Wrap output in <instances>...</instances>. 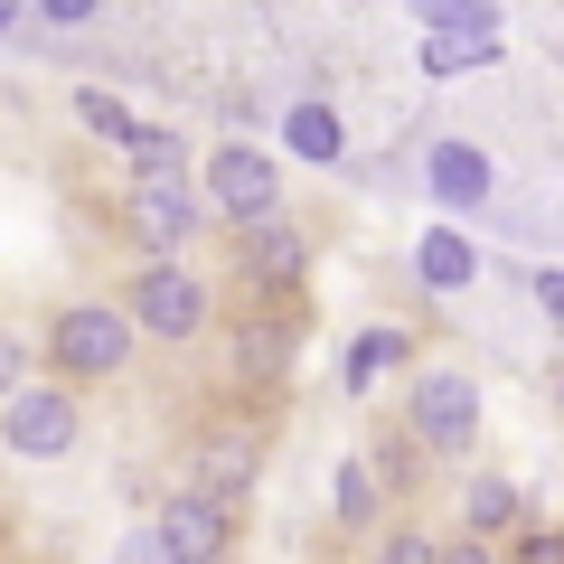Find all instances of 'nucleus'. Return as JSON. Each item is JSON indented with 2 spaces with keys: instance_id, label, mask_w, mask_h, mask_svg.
Returning a JSON list of instances; mask_svg holds the SVG:
<instances>
[{
  "instance_id": "39448f33",
  "label": "nucleus",
  "mask_w": 564,
  "mask_h": 564,
  "mask_svg": "<svg viewBox=\"0 0 564 564\" xmlns=\"http://www.w3.org/2000/svg\"><path fill=\"white\" fill-rule=\"evenodd\" d=\"M122 321L141 329V339H198L207 329V282L188 273V263H141L132 273V292H122Z\"/></svg>"
},
{
  "instance_id": "b1692460",
  "label": "nucleus",
  "mask_w": 564,
  "mask_h": 564,
  "mask_svg": "<svg viewBox=\"0 0 564 564\" xmlns=\"http://www.w3.org/2000/svg\"><path fill=\"white\" fill-rule=\"evenodd\" d=\"M20 386H29V348H20V339H10V329H0V404L20 395Z\"/></svg>"
},
{
  "instance_id": "aec40b11",
  "label": "nucleus",
  "mask_w": 564,
  "mask_h": 564,
  "mask_svg": "<svg viewBox=\"0 0 564 564\" xmlns=\"http://www.w3.org/2000/svg\"><path fill=\"white\" fill-rule=\"evenodd\" d=\"M76 122H85V132H95V141H113V151H122V141H132V113H122V104L104 95V85H85V95H76Z\"/></svg>"
},
{
  "instance_id": "4be33fe9",
  "label": "nucleus",
  "mask_w": 564,
  "mask_h": 564,
  "mask_svg": "<svg viewBox=\"0 0 564 564\" xmlns=\"http://www.w3.org/2000/svg\"><path fill=\"white\" fill-rule=\"evenodd\" d=\"M113 564H170V545L151 536V518H141V527H122V536H113Z\"/></svg>"
},
{
  "instance_id": "ddd939ff",
  "label": "nucleus",
  "mask_w": 564,
  "mask_h": 564,
  "mask_svg": "<svg viewBox=\"0 0 564 564\" xmlns=\"http://www.w3.org/2000/svg\"><path fill=\"white\" fill-rule=\"evenodd\" d=\"M377 508H386L377 462H339V480H329V518H339L348 536H367V527H377Z\"/></svg>"
},
{
  "instance_id": "bb28decb",
  "label": "nucleus",
  "mask_w": 564,
  "mask_h": 564,
  "mask_svg": "<svg viewBox=\"0 0 564 564\" xmlns=\"http://www.w3.org/2000/svg\"><path fill=\"white\" fill-rule=\"evenodd\" d=\"M518 564H564V536H527V545H518Z\"/></svg>"
},
{
  "instance_id": "1a4fd4ad",
  "label": "nucleus",
  "mask_w": 564,
  "mask_h": 564,
  "mask_svg": "<svg viewBox=\"0 0 564 564\" xmlns=\"http://www.w3.org/2000/svg\"><path fill=\"white\" fill-rule=\"evenodd\" d=\"M254 462H263L254 433H245V423H217V433L188 452V489H207V499L245 508V499H254Z\"/></svg>"
},
{
  "instance_id": "a211bd4d",
  "label": "nucleus",
  "mask_w": 564,
  "mask_h": 564,
  "mask_svg": "<svg viewBox=\"0 0 564 564\" xmlns=\"http://www.w3.org/2000/svg\"><path fill=\"white\" fill-rule=\"evenodd\" d=\"M282 358H292V329H282V321L236 329V377H282Z\"/></svg>"
},
{
  "instance_id": "7ed1b4c3",
  "label": "nucleus",
  "mask_w": 564,
  "mask_h": 564,
  "mask_svg": "<svg viewBox=\"0 0 564 564\" xmlns=\"http://www.w3.org/2000/svg\"><path fill=\"white\" fill-rule=\"evenodd\" d=\"M404 433H414V452L462 462V452L480 443V386H470L462 367H423L414 395H404Z\"/></svg>"
},
{
  "instance_id": "6e6552de",
  "label": "nucleus",
  "mask_w": 564,
  "mask_h": 564,
  "mask_svg": "<svg viewBox=\"0 0 564 564\" xmlns=\"http://www.w3.org/2000/svg\"><path fill=\"white\" fill-rule=\"evenodd\" d=\"M302 273H311V236L302 226H282V217L236 226V282L245 292H292Z\"/></svg>"
},
{
  "instance_id": "9d476101",
  "label": "nucleus",
  "mask_w": 564,
  "mask_h": 564,
  "mask_svg": "<svg viewBox=\"0 0 564 564\" xmlns=\"http://www.w3.org/2000/svg\"><path fill=\"white\" fill-rule=\"evenodd\" d=\"M423 188H433L443 207H480V198H489V151H480V141H433Z\"/></svg>"
},
{
  "instance_id": "393cba45",
  "label": "nucleus",
  "mask_w": 564,
  "mask_h": 564,
  "mask_svg": "<svg viewBox=\"0 0 564 564\" xmlns=\"http://www.w3.org/2000/svg\"><path fill=\"white\" fill-rule=\"evenodd\" d=\"M433 564H508V555H499V545H489V536H452V545H443V555H433Z\"/></svg>"
},
{
  "instance_id": "f8f14e48",
  "label": "nucleus",
  "mask_w": 564,
  "mask_h": 564,
  "mask_svg": "<svg viewBox=\"0 0 564 564\" xmlns=\"http://www.w3.org/2000/svg\"><path fill=\"white\" fill-rule=\"evenodd\" d=\"M386 367H404V329H395V321H377V329H358V339H348L339 386H348V395H377Z\"/></svg>"
},
{
  "instance_id": "0eeeda50",
  "label": "nucleus",
  "mask_w": 564,
  "mask_h": 564,
  "mask_svg": "<svg viewBox=\"0 0 564 564\" xmlns=\"http://www.w3.org/2000/svg\"><path fill=\"white\" fill-rule=\"evenodd\" d=\"M207 207H217V217H236V226L282 217V180H273V161H263L254 141H226L217 161H207Z\"/></svg>"
},
{
  "instance_id": "c85d7f7f",
  "label": "nucleus",
  "mask_w": 564,
  "mask_h": 564,
  "mask_svg": "<svg viewBox=\"0 0 564 564\" xmlns=\"http://www.w3.org/2000/svg\"><path fill=\"white\" fill-rule=\"evenodd\" d=\"M555 395H564V386H555Z\"/></svg>"
},
{
  "instance_id": "dca6fc26",
  "label": "nucleus",
  "mask_w": 564,
  "mask_h": 564,
  "mask_svg": "<svg viewBox=\"0 0 564 564\" xmlns=\"http://www.w3.org/2000/svg\"><path fill=\"white\" fill-rule=\"evenodd\" d=\"M282 141H292V161H321V170L348 151V132H339L329 104H292V113H282Z\"/></svg>"
},
{
  "instance_id": "f03ea898",
  "label": "nucleus",
  "mask_w": 564,
  "mask_h": 564,
  "mask_svg": "<svg viewBox=\"0 0 564 564\" xmlns=\"http://www.w3.org/2000/svg\"><path fill=\"white\" fill-rule=\"evenodd\" d=\"M0 443L20 452V462H66V452L85 443V404L66 377H29L20 395L0 404Z\"/></svg>"
},
{
  "instance_id": "9b49d317",
  "label": "nucleus",
  "mask_w": 564,
  "mask_h": 564,
  "mask_svg": "<svg viewBox=\"0 0 564 564\" xmlns=\"http://www.w3.org/2000/svg\"><path fill=\"white\" fill-rule=\"evenodd\" d=\"M414 273H423V292H470V282H480V245H470L462 226H433V236L414 245Z\"/></svg>"
},
{
  "instance_id": "a878e982",
  "label": "nucleus",
  "mask_w": 564,
  "mask_h": 564,
  "mask_svg": "<svg viewBox=\"0 0 564 564\" xmlns=\"http://www.w3.org/2000/svg\"><path fill=\"white\" fill-rule=\"evenodd\" d=\"M536 311H545V321L564 329V273H536Z\"/></svg>"
},
{
  "instance_id": "412c9836",
  "label": "nucleus",
  "mask_w": 564,
  "mask_h": 564,
  "mask_svg": "<svg viewBox=\"0 0 564 564\" xmlns=\"http://www.w3.org/2000/svg\"><path fill=\"white\" fill-rule=\"evenodd\" d=\"M433 555H443V545L423 536V527H386L377 536V564H433Z\"/></svg>"
},
{
  "instance_id": "4468645a",
  "label": "nucleus",
  "mask_w": 564,
  "mask_h": 564,
  "mask_svg": "<svg viewBox=\"0 0 564 564\" xmlns=\"http://www.w3.org/2000/svg\"><path fill=\"white\" fill-rule=\"evenodd\" d=\"M423 39H499V0H414Z\"/></svg>"
},
{
  "instance_id": "6ab92c4d",
  "label": "nucleus",
  "mask_w": 564,
  "mask_h": 564,
  "mask_svg": "<svg viewBox=\"0 0 564 564\" xmlns=\"http://www.w3.org/2000/svg\"><path fill=\"white\" fill-rule=\"evenodd\" d=\"M499 57V39H423V76H470Z\"/></svg>"
},
{
  "instance_id": "5701e85b",
  "label": "nucleus",
  "mask_w": 564,
  "mask_h": 564,
  "mask_svg": "<svg viewBox=\"0 0 564 564\" xmlns=\"http://www.w3.org/2000/svg\"><path fill=\"white\" fill-rule=\"evenodd\" d=\"M104 0H29V20H47V29H85Z\"/></svg>"
},
{
  "instance_id": "20e7f679",
  "label": "nucleus",
  "mask_w": 564,
  "mask_h": 564,
  "mask_svg": "<svg viewBox=\"0 0 564 564\" xmlns=\"http://www.w3.org/2000/svg\"><path fill=\"white\" fill-rule=\"evenodd\" d=\"M236 527H245V508H226V499H207V489H161V508H151V536L170 545V564H236Z\"/></svg>"
},
{
  "instance_id": "f257e3e1",
  "label": "nucleus",
  "mask_w": 564,
  "mask_h": 564,
  "mask_svg": "<svg viewBox=\"0 0 564 564\" xmlns=\"http://www.w3.org/2000/svg\"><path fill=\"white\" fill-rule=\"evenodd\" d=\"M132 339H141V329L122 321V302H66L57 321H47V358H57L66 386H104V377H122Z\"/></svg>"
},
{
  "instance_id": "f3484780",
  "label": "nucleus",
  "mask_w": 564,
  "mask_h": 564,
  "mask_svg": "<svg viewBox=\"0 0 564 564\" xmlns=\"http://www.w3.org/2000/svg\"><path fill=\"white\" fill-rule=\"evenodd\" d=\"M122 161H132V180H180V132H161V122H132V141H122Z\"/></svg>"
},
{
  "instance_id": "2eb2a0df",
  "label": "nucleus",
  "mask_w": 564,
  "mask_h": 564,
  "mask_svg": "<svg viewBox=\"0 0 564 564\" xmlns=\"http://www.w3.org/2000/svg\"><path fill=\"white\" fill-rule=\"evenodd\" d=\"M508 527H518V489H508L499 470H480V480L462 489V536H489V545H499Z\"/></svg>"
},
{
  "instance_id": "cd10ccee",
  "label": "nucleus",
  "mask_w": 564,
  "mask_h": 564,
  "mask_svg": "<svg viewBox=\"0 0 564 564\" xmlns=\"http://www.w3.org/2000/svg\"><path fill=\"white\" fill-rule=\"evenodd\" d=\"M10 29H20V0H0V39H10Z\"/></svg>"
},
{
  "instance_id": "423d86ee",
  "label": "nucleus",
  "mask_w": 564,
  "mask_h": 564,
  "mask_svg": "<svg viewBox=\"0 0 564 564\" xmlns=\"http://www.w3.org/2000/svg\"><path fill=\"white\" fill-rule=\"evenodd\" d=\"M207 226V198L188 180H132V198H122V236L141 245L151 263H180V245Z\"/></svg>"
}]
</instances>
